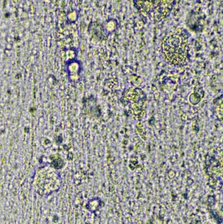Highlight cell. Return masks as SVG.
Listing matches in <instances>:
<instances>
[{
	"label": "cell",
	"mask_w": 223,
	"mask_h": 224,
	"mask_svg": "<svg viewBox=\"0 0 223 224\" xmlns=\"http://www.w3.org/2000/svg\"><path fill=\"white\" fill-rule=\"evenodd\" d=\"M162 48L166 61L174 65H183L186 62L188 51V36L182 32L164 38Z\"/></svg>",
	"instance_id": "1"
},
{
	"label": "cell",
	"mask_w": 223,
	"mask_h": 224,
	"mask_svg": "<svg viewBox=\"0 0 223 224\" xmlns=\"http://www.w3.org/2000/svg\"><path fill=\"white\" fill-rule=\"evenodd\" d=\"M65 162L62 161L60 158H58L56 160H53V161L51 162V165L56 169H60L62 168L64 166Z\"/></svg>",
	"instance_id": "4"
},
{
	"label": "cell",
	"mask_w": 223,
	"mask_h": 224,
	"mask_svg": "<svg viewBox=\"0 0 223 224\" xmlns=\"http://www.w3.org/2000/svg\"><path fill=\"white\" fill-rule=\"evenodd\" d=\"M99 206V203H96V202H94V199L91 200L88 203V204L87 205V209L90 210L92 212H94L96 209H98Z\"/></svg>",
	"instance_id": "3"
},
{
	"label": "cell",
	"mask_w": 223,
	"mask_h": 224,
	"mask_svg": "<svg viewBox=\"0 0 223 224\" xmlns=\"http://www.w3.org/2000/svg\"><path fill=\"white\" fill-rule=\"evenodd\" d=\"M122 99L126 102L125 105H131V108L137 117H142L144 116L146 96L140 89L134 87L127 89L123 93Z\"/></svg>",
	"instance_id": "2"
}]
</instances>
